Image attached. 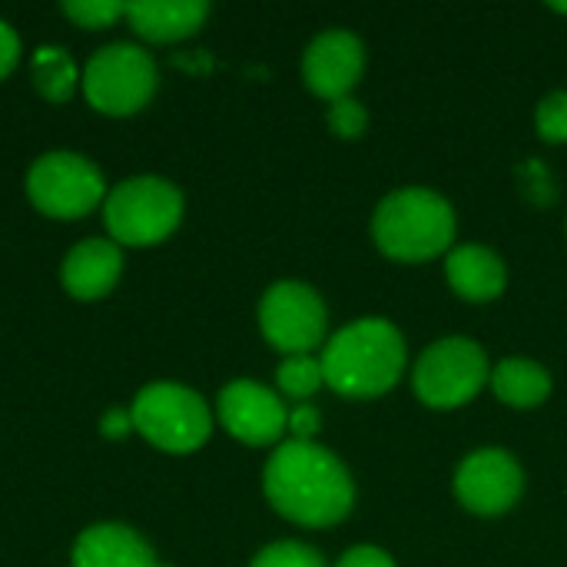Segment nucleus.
<instances>
[{
    "mask_svg": "<svg viewBox=\"0 0 567 567\" xmlns=\"http://www.w3.org/2000/svg\"><path fill=\"white\" fill-rule=\"evenodd\" d=\"M269 505L306 528L339 525L355 505V482L349 468L316 442H282L262 472Z\"/></svg>",
    "mask_w": 567,
    "mask_h": 567,
    "instance_id": "obj_1",
    "label": "nucleus"
},
{
    "mask_svg": "<svg viewBox=\"0 0 567 567\" xmlns=\"http://www.w3.org/2000/svg\"><path fill=\"white\" fill-rule=\"evenodd\" d=\"M326 385L346 399L385 395L405 372V339L379 316L339 329L322 349Z\"/></svg>",
    "mask_w": 567,
    "mask_h": 567,
    "instance_id": "obj_2",
    "label": "nucleus"
},
{
    "mask_svg": "<svg viewBox=\"0 0 567 567\" xmlns=\"http://www.w3.org/2000/svg\"><path fill=\"white\" fill-rule=\"evenodd\" d=\"M372 239L389 259L399 262L435 259L455 243V209L435 189H395L375 206Z\"/></svg>",
    "mask_w": 567,
    "mask_h": 567,
    "instance_id": "obj_3",
    "label": "nucleus"
},
{
    "mask_svg": "<svg viewBox=\"0 0 567 567\" xmlns=\"http://www.w3.org/2000/svg\"><path fill=\"white\" fill-rule=\"evenodd\" d=\"M106 229L116 243L150 246L166 239L183 219V193L163 176H133L110 189Z\"/></svg>",
    "mask_w": 567,
    "mask_h": 567,
    "instance_id": "obj_4",
    "label": "nucleus"
},
{
    "mask_svg": "<svg viewBox=\"0 0 567 567\" xmlns=\"http://www.w3.org/2000/svg\"><path fill=\"white\" fill-rule=\"evenodd\" d=\"M133 429L163 452H196L213 429L209 405L179 382H153L133 399Z\"/></svg>",
    "mask_w": 567,
    "mask_h": 567,
    "instance_id": "obj_5",
    "label": "nucleus"
},
{
    "mask_svg": "<svg viewBox=\"0 0 567 567\" xmlns=\"http://www.w3.org/2000/svg\"><path fill=\"white\" fill-rule=\"evenodd\" d=\"M492 382L485 349L468 336H449L429 346L412 372L415 395L429 409H458L468 405Z\"/></svg>",
    "mask_w": 567,
    "mask_h": 567,
    "instance_id": "obj_6",
    "label": "nucleus"
},
{
    "mask_svg": "<svg viewBox=\"0 0 567 567\" xmlns=\"http://www.w3.org/2000/svg\"><path fill=\"white\" fill-rule=\"evenodd\" d=\"M156 90V63L136 43L100 47L83 70V93L103 113H133Z\"/></svg>",
    "mask_w": 567,
    "mask_h": 567,
    "instance_id": "obj_7",
    "label": "nucleus"
},
{
    "mask_svg": "<svg viewBox=\"0 0 567 567\" xmlns=\"http://www.w3.org/2000/svg\"><path fill=\"white\" fill-rule=\"evenodd\" d=\"M103 173L80 153L53 150L33 159L27 173V193L33 206L47 216L73 219L90 213L103 199Z\"/></svg>",
    "mask_w": 567,
    "mask_h": 567,
    "instance_id": "obj_8",
    "label": "nucleus"
},
{
    "mask_svg": "<svg viewBox=\"0 0 567 567\" xmlns=\"http://www.w3.org/2000/svg\"><path fill=\"white\" fill-rule=\"evenodd\" d=\"M329 326V312L322 296L296 279L276 282L266 289L259 302V329L266 342L286 355H309L322 346Z\"/></svg>",
    "mask_w": 567,
    "mask_h": 567,
    "instance_id": "obj_9",
    "label": "nucleus"
},
{
    "mask_svg": "<svg viewBox=\"0 0 567 567\" xmlns=\"http://www.w3.org/2000/svg\"><path fill=\"white\" fill-rule=\"evenodd\" d=\"M525 472L505 449H478L455 472V498L462 508L495 518L518 505Z\"/></svg>",
    "mask_w": 567,
    "mask_h": 567,
    "instance_id": "obj_10",
    "label": "nucleus"
},
{
    "mask_svg": "<svg viewBox=\"0 0 567 567\" xmlns=\"http://www.w3.org/2000/svg\"><path fill=\"white\" fill-rule=\"evenodd\" d=\"M216 412H219V422L226 425V432L246 445H272L289 429L286 402L272 389L249 382V379L229 382L219 392Z\"/></svg>",
    "mask_w": 567,
    "mask_h": 567,
    "instance_id": "obj_11",
    "label": "nucleus"
},
{
    "mask_svg": "<svg viewBox=\"0 0 567 567\" xmlns=\"http://www.w3.org/2000/svg\"><path fill=\"white\" fill-rule=\"evenodd\" d=\"M362 70H365V47L349 30L319 33L302 56L306 86L329 103L346 100L352 93V86L359 83Z\"/></svg>",
    "mask_w": 567,
    "mask_h": 567,
    "instance_id": "obj_12",
    "label": "nucleus"
},
{
    "mask_svg": "<svg viewBox=\"0 0 567 567\" xmlns=\"http://www.w3.org/2000/svg\"><path fill=\"white\" fill-rule=\"evenodd\" d=\"M445 276H449V286L468 302H492L508 286V269L502 256L478 243L452 246L445 259Z\"/></svg>",
    "mask_w": 567,
    "mask_h": 567,
    "instance_id": "obj_13",
    "label": "nucleus"
},
{
    "mask_svg": "<svg viewBox=\"0 0 567 567\" xmlns=\"http://www.w3.org/2000/svg\"><path fill=\"white\" fill-rule=\"evenodd\" d=\"M73 567H163L126 525H93L73 545Z\"/></svg>",
    "mask_w": 567,
    "mask_h": 567,
    "instance_id": "obj_14",
    "label": "nucleus"
},
{
    "mask_svg": "<svg viewBox=\"0 0 567 567\" xmlns=\"http://www.w3.org/2000/svg\"><path fill=\"white\" fill-rule=\"evenodd\" d=\"M123 252L113 239H86L63 259V286L76 299H100L113 289Z\"/></svg>",
    "mask_w": 567,
    "mask_h": 567,
    "instance_id": "obj_15",
    "label": "nucleus"
},
{
    "mask_svg": "<svg viewBox=\"0 0 567 567\" xmlns=\"http://www.w3.org/2000/svg\"><path fill=\"white\" fill-rule=\"evenodd\" d=\"M206 0H136L126 3V17L136 33L150 40H179L199 30L206 20Z\"/></svg>",
    "mask_w": 567,
    "mask_h": 567,
    "instance_id": "obj_16",
    "label": "nucleus"
},
{
    "mask_svg": "<svg viewBox=\"0 0 567 567\" xmlns=\"http://www.w3.org/2000/svg\"><path fill=\"white\" fill-rule=\"evenodd\" d=\"M492 389L512 409H535L551 395V375L542 362L505 359L492 369Z\"/></svg>",
    "mask_w": 567,
    "mask_h": 567,
    "instance_id": "obj_17",
    "label": "nucleus"
},
{
    "mask_svg": "<svg viewBox=\"0 0 567 567\" xmlns=\"http://www.w3.org/2000/svg\"><path fill=\"white\" fill-rule=\"evenodd\" d=\"M276 382H279L282 395H289V399L306 405V399H312L326 385L322 362L312 359V355H286V362L276 372Z\"/></svg>",
    "mask_w": 567,
    "mask_h": 567,
    "instance_id": "obj_18",
    "label": "nucleus"
},
{
    "mask_svg": "<svg viewBox=\"0 0 567 567\" xmlns=\"http://www.w3.org/2000/svg\"><path fill=\"white\" fill-rule=\"evenodd\" d=\"M33 80L37 86L50 96V100H66L76 80V70L70 63V56L60 47H43L33 56Z\"/></svg>",
    "mask_w": 567,
    "mask_h": 567,
    "instance_id": "obj_19",
    "label": "nucleus"
},
{
    "mask_svg": "<svg viewBox=\"0 0 567 567\" xmlns=\"http://www.w3.org/2000/svg\"><path fill=\"white\" fill-rule=\"evenodd\" d=\"M249 567H326L322 555L302 542H276L262 548Z\"/></svg>",
    "mask_w": 567,
    "mask_h": 567,
    "instance_id": "obj_20",
    "label": "nucleus"
},
{
    "mask_svg": "<svg viewBox=\"0 0 567 567\" xmlns=\"http://www.w3.org/2000/svg\"><path fill=\"white\" fill-rule=\"evenodd\" d=\"M538 136L548 143H567V90L548 93L535 110Z\"/></svg>",
    "mask_w": 567,
    "mask_h": 567,
    "instance_id": "obj_21",
    "label": "nucleus"
},
{
    "mask_svg": "<svg viewBox=\"0 0 567 567\" xmlns=\"http://www.w3.org/2000/svg\"><path fill=\"white\" fill-rule=\"evenodd\" d=\"M329 126L342 140H359L365 133V126H369V113H365V106L359 100L346 96V100H336L329 106Z\"/></svg>",
    "mask_w": 567,
    "mask_h": 567,
    "instance_id": "obj_22",
    "label": "nucleus"
},
{
    "mask_svg": "<svg viewBox=\"0 0 567 567\" xmlns=\"http://www.w3.org/2000/svg\"><path fill=\"white\" fill-rule=\"evenodd\" d=\"M63 10H66L76 23H83V27L93 30V27L113 23L120 13H126V3H120V0H66Z\"/></svg>",
    "mask_w": 567,
    "mask_h": 567,
    "instance_id": "obj_23",
    "label": "nucleus"
},
{
    "mask_svg": "<svg viewBox=\"0 0 567 567\" xmlns=\"http://www.w3.org/2000/svg\"><path fill=\"white\" fill-rule=\"evenodd\" d=\"M336 567H395V561L389 551H382L375 545H355L336 561Z\"/></svg>",
    "mask_w": 567,
    "mask_h": 567,
    "instance_id": "obj_24",
    "label": "nucleus"
},
{
    "mask_svg": "<svg viewBox=\"0 0 567 567\" xmlns=\"http://www.w3.org/2000/svg\"><path fill=\"white\" fill-rule=\"evenodd\" d=\"M289 432L296 442H312V435L319 432V412L312 405H296L289 412Z\"/></svg>",
    "mask_w": 567,
    "mask_h": 567,
    "instance_id": "obj_25",
    "label": "nucleus"
},
{
    "mask_svg": "<svg viewBox=\"0 0 567 567\" xmlns=\"http://www.w3.org/2000/svg\"><path fill=\"white\" fill-rule=\"evenodd\" d=\"M17 56H20V40H17L13 27L7 20H0V76H7L13 70Z\"/></svg>",
    "mask_w": 567,
    "mask_h": 567,
    "instance_id": "obj_26",
    "label": "nucleus"
},
{
    "mask_svg": "<svg viewBox=\"0 0 567 567\" xmlns=\"http://www.w3.org/2000/svg\"><path fill=\"white\" fill-rule=\"evenodd\" d=\"M100 429H103V435L120 439V435H126V432L133 429V415H130L126 409H110V412L100 419Z\"/></svg>",
    "mask_w": 567,
    "mask_h": 567,
    "instance_id": "obj_27",
    "label": "nucleus"
},
{
    "mask_svg": "<svg viewBox=\"0 0 567 567\" xmlns=\"http://www.w3.org/2000/svg\"><path fill=\"white\" fill-rule=\"evenodd\" d=\"M555 10H561V13H567V3H555Z\"/></svg>",
    "mask_w": 567,
    "mask_h": 567,
    "instance_id": "obj_28",
    "label": "nucleus"
}]
</instances>
